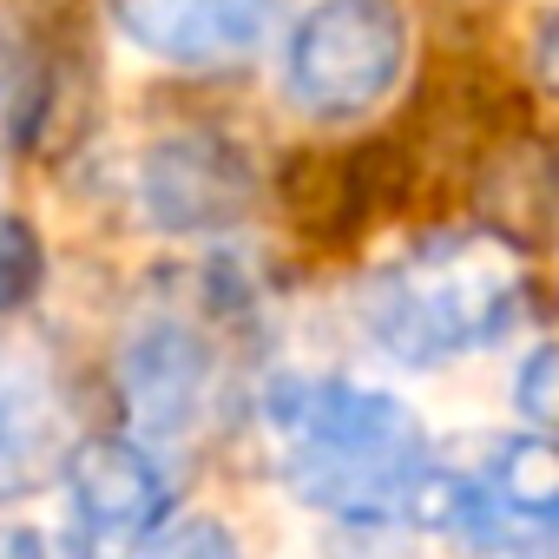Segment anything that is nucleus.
Segmentation results:
<instances>
[{"label":"nucleus","instance_id":"nucleus-1","mask_svg":"<svg viewBox=\"0 0 559 559\" xmlns=\"http://www.w3.org/2000/svg\"><path fill=\"white\" fill-rule=\"evenodd\" d=\"M257 415L284 467V487L343 526H389L408 474L428 454L421 415L356 376L284 369L263 382Z\"/></svg>","mask_w":559,"mask_h":559},{"label":"nucleus","instance_id":"nucleus-2","mask_svg":"<svg viewBox=\"0 0 559 559\" xmlns=\"http://www.w3.org/2000/svg\"><path fill=\"white\" fill-rule=\"evenodd\" d=\"M362 330L402 369L493 349L526 310V263L493 230H435L362 284Z\"/></svg>","mask_w":559,"mask_h":559},{"label":"nucleus","instance_id":"nucleus-3","mask_svg":"<svg viewBox=\"0 0 559 559\" xmlns=\"http://www.w3.org/2000/svg\"><path fill=\"white\" fill-rule=\"evenodd\" d=\"M408 67V21L395 0H317L284 47V93L317 126L369 119Z\"/></svg>","mask_w":559,"mask_h":559},{"label":"nucleus","instance_id":"nucleus-4","mask_svg":"<svg viewBox=\"0 0 559 559\" xmlns=\"http://www.w3.org/2000/svg\"><path fill=\"white\" fill-rule=\"evenodd\" d=\"M60 480H67V546H73V559H126L178 507V487H171L165 461L152 454V441H132V435L67 441Z\"/></svg>","mask_w":559,"mask_h":559},{"label":"nucleus","instance_id":"nucleus-5","mask_svg":"<svg viewBox=\"0 0 559 559\" xmlns=\"http://www.w3.org/2000/svg\"><path fill=\"white\" fill-rule=\"evenodd\" d=\"M217 343L191 317H145L119 349V395L139 441H191L217 402Z\"/></svg>","mask_w":559,"mask_h":559},{"label":"nucleus","instance_id":"nucleus-6","mask_svg":"<svg viewBox=\"0 0 559 559\" xmlns=\"http://www.w3.org/2000/svg\"><path fill=\"white\" fill-rule=\"evenodd\" d=\"M290 0H112L119 34L165 67H230L270 40Z\"/></svg>","mask_w":559,"mask_h":559},{"label":"nucleus","instance_id":"nucleus-7","mask_svg":"<svg viewBox=\"0 0 559 559\" xmlns=\"http://www.w3.org/2000/svg\"><path fill=\"white\" fill-rule=\"evenodd\" d=\"M139 204L158 230H224L250 204V165L204 132L165 139L139 165Z\"/></svg>","mask_w":559,"mask_h":559},{"label":"nucleus","instance_id":"nucleus-8","mask_svg":"<svg viewBox=\"0 0 559 559\" xmlns=\"http://www.w3.org/2000/svg\"><path fill=\"white\" fill-rule=\"evenodd\" d=\"M60 454H67V408L53 402V389L34 376L0 382V507L47 487L60 474Z\"/></svg>","mask_w":559,"mask_h":559},{"label":"nucleus","instance_id":"nucleus-9","mask_svg":"<svg viewBox=\"0 0 559 559\" xmlns=\"http://www.w3.org/2000/svg\"><path fill=\"white\" fill-rule=\"evenodd\" d=\"M126 559H243V546L217 513H185V520H158Z\"/></svg>","mask_w":559,"mask_h":559},{"label":"nucleus","instance_id":"nucleus-10","mask_svg":"<svg viewBox=\"0 0 559 559\" xmlns=\"http://www.w3.org/2000/svg\"><path fill=\"white\" fill-rule=\"evenodd\" d=\"M552 382H559V356H552V343H539L520 369H513V408H520V421L526 428H552V415H559V395H552Z\"/></svg>","mask_w":559,"mask_h":559},{"label":"nucleus","instance_id":"nucleus-11","mask_svg":"<svg viewBox=\"0 0 559 559\" xmlns=\"http://www.w3.org/2000/svg\"><path fill=\"white\" fill-rule=\"evenodd\" d=\"M40 276V250L21 224H0V310H14Z\"/></svg>","mask_w":559,"mask_h":559},{"label":"nucleus","instance_id":"nucleus-12","mask_svg":"<svg viewBox=\"0 0 559 559\" xmlns=\"http://www.w3.org/2000/svg\"><path fill=\"white\" fill-rule=\"evenodd\" d=\"M0 559H47V546L27 526H0Z\"/></svg>","mask_w":559,"mask_h":559}]
</instances>
